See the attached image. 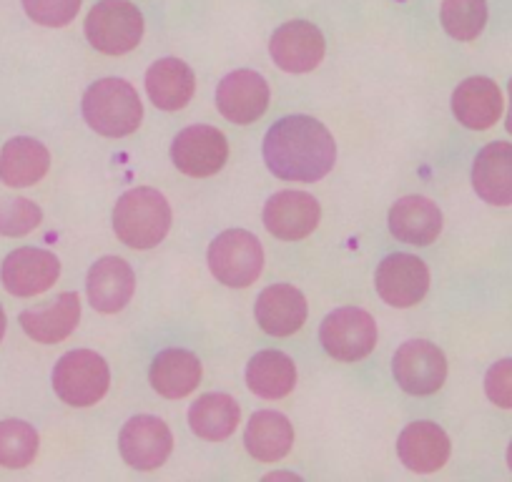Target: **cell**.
<instances>
[{
	"instance_id": "obj_1",
	"label": "cell",
	"mask_w": 512,
	"mask_h": 482,
	"mask_svg": "<svg viewBox=\"0 0 512 482\" xmlns=\"http://www.w3.org/2000/svg\"><path fill=\"white\" fill-rule=\"evenodd\" d=\"M264 161L277 179L314 184L334 169L337 144L317 118L284 116L267 131Z\"/></svg>"
},
{
	"instance_id": "obj_2",
	"label": "cell",
	"mask_w": 512,
	"mask_h": 482,
	"mask_svg": "<svg viewBox=\"0 0 512 482\" xmlns=\"http://www.w3.org/2000/svg\"><path fill=\"white\" fill-rule=\"evenodd\" d=\"M171 229V206L161 191L139 186L116 201L113 231L131 249H154Z\"/></svg>"
},
{
	"instance_id": "obj_3",
	"label": "cell",
	"mask_w": 512,
	"mask_h": 482,
	"mask_svg": "<svg viewBox=\"0 0 512 482\" xmlns=\"http://www.w3.org/2000/svg\"><path fill=\"white\" fill-rule=\"evenodd\" d=\"M83 118L96 134L121 139L139 129L144 121V106L128 81L101 78L83 96Z\"/></svg>"
},
{
	"instance_id": "obj_4",
	"label": "cell",
	"mask_w": 512,
	"mask_h": 482,
	"mask_svg": "<svg viewBox=\"0 0 512 482\" xmlns=\"http://www.w3.org/2000/svg\"><path fill=\"white\" fill-rule=\"evenodd\" d=\"M88 43L106 56L131 53L144 38V16L128 0H101L86 16Z\"/></svg>"
},
{
	"instance_id": "obj_5",
	"label": "cell",
	"mask_w": 512,
	"mask_h": 482,
	"mask_svg": "<svg viewBox=\"0 0 512 482\" xmlns=\"http://www.w3.org/2000/svg\"><path fill=\"white\" fill-rule=\"evenodd\" d=\"M206 259L216 282L234 289L251 287L264 269L262 241L244 229L221 231L209 244Z\"/></svg>"
},
{
	"instance_id": "obj_6",
	"label": "cell",
	"mask_w": 512,
	"mask_h": 482,
	"mask_svg": "<svg viewBox=\"0 0 512 482\" xmlns=\"http://www.w3.org/2000/svg\"><path fill=\"white\" fill-rule=\"evenodd\" d=\"M111 385L106 359L91 349H73L63 354L53 370V390L66 405L91 407L103 400Z\"/></svg>"
},
{
	"instance_id": "obj_7",
	"label": "cell",
	"mask_w": 512,
	"mask_h": 482,
	"mask_svg": "<svg viewBox=\"0 0 512 482\" xmlns=\"http://www.w3.org/2000/svg\"><path fill=\"white\" fill-rule=\"evenodd\" d=\"M319 342L337 362H359L377 344V324L372 314L359 307L334 309L322 322Z\"/></svg>"
},
{
	"instance_id": "obj_8",
	"label": "cell",
	"mask_w": 512,
	"mask_h": 482,
	"mask_svg": "<svg viewBox=\"0 0 512 482\" xmlns=\"http://www.w3.org/2000/svg\"><path fill=\"white\" fill-rule=\"evenodd\" d=\"M395 380L407 395H435L447 380V359L440 347L425 339H412L397 349L392 359Z\"/></svg>"
},
{
	"instance_id": "obj_9",
	"label": "cell",
	"mask_w": 512,
	"mask_h": 482,
	"mask_svg": "<svg viewBox=\"0 0 512 482\" xmlns=\"http://www.w3.org/2000/svg\"><path fill=\"white\" fill-rule=\"evenodd\" d=\"M374 287H377L382 302H387L390 307H415L417 302L425 299L427 289H430V272L420 257L397 252L379 262L377 274H374Z\"/></svg>"
},
{
	"instance_id": "obj_10",
	"label": "cell",
	"mask_w": 512,
	"mask_h": 482,
	"mask_svg": "<svg viewBox=\"0 0 512 482\" xmlns=\"http://www.w3.org/2000/svg\"><path fill=\"white\" fill-rule=\"evenodd\" d=\"M229 159L226 136L214 126H189L171 144V161L176 169L194 179H206L224 169Z\"/></svg>"
},
{
	"instance_id": "obj_11",
	"label": "cell",
	"mask_w": 512,
	"mask_h": 482,
	"mask_svg": "<svg viewBox=\"0 0 512 482\" xmlns=\"http://www.w3.org/2000/svg\"><path fill=\"white\" fill-rule=\"evenodd\" d=\"M121 457L136 470H156L169 460L174 450V435L161 417L136 415L123 425L118 435Z\"/></svg>"
},
{
	"instance_id": "obj_12",
	"label": "cell",
	"mask_w": 512,
	"mask_h": 482,
	"mask_svg": "<svg viewBox=\"0 0 512 482\" xmlns=\"http://www.w3.org/2000/svg\"><path fill=\"white\" fill-rule=\"evenodd\" d=\"M58 277H61V262L56 254L36 247L16 249L0 267L3 287L13 297H38L48 292L58 282Z\"/></svg>"
},
{
	"instance_id": "obj_13",
	"label": "cell",
	"mask_w": 512,
	"mask_h": 482,
	"mask_svg": "<svg viewBox=\"0 0 512 482\" xmlns=\"http://www.w3.org/2000/svg\"><path fill=\"white\" fill-rule=\"evenodd\" d=\"M327 43L322 31L309 21H289L269 41L272 61L287 73H309L322 63Z\"/></svg>"
},
{
	"instance_id": "obj_14",
	"label": "cell",
	"mask_w": 512,
	"mask_h": 482,
	"mask_svg": "<svg viewBox=\"0 0 512 482\" xmlns=\"http://www.w3.org/2000/svg\"><path fill=\"white\" fill-rule=\"evenodd\" d=\"M269 106V86L264 76L256 71L241 68V71L229 73L216 88V108L221 116L231 124H254L256 118H262Z\"/></svg>"
},
{
	"instance_id": "obj_15",
	"label": "cell",
	"mask_w": 512,
	"mask_h": 482,
	"mask_svg": "<svg viewBox=\"0 0 512 482\" xmlns=\"http://www.w3.org/2000/svg\"><path fill=\"white\" fill-rule=\"evenodd\" d=\"M319 219V201L304 191H279L264 206V226L282 241L304 239L317 229Z\"/></svg>"
},
{
	"instance_id": "obj_16",
	"label": "cell",
	"mask_w": 512,
	"mask_h": 482,
	"mask_svg": "<svg viewBox=\"0 0 512 482\" xmlns=\"http://www.w3.org/2000/svg\"><path fill=\"white\" fill-rule=\"evenodd\" d=\"M254 317L272 337H292L307 322V299L292 284H272L256 299Z\"/></svg>"
},
{
	"instance_id": "obj_17",
	"label": "cell",
	"mask_w": 512,
	"mask_h": 482,
	"mask_svg": "<svg viewBox=\"0 0 512 482\" xmlns=\"http://www.w3.org/2000/svg\"><path fill=\"white\" fill-rule=\"evenodd\" d=\"M450 437L435 422H412L402 430L400 440H397V455L405 462L407 470L420 472V475H430L445 467L450 460Z\"/></svg>"
},
{
	"instance_id": "obj_18",
	"label": "cell",
	"mask_w": 512,
	"mask_h": 482,
	"mask_svg": "<svg viewBox=\"0 0 512 482\" xmlns=\"http://www.w3.org/2000/svg\"><path fill=\"white\" fill-rule=\"evenodd\" d=\"M88 299L101 314H116L131 302L136 289L134 269L121 257H103L88 272Z\"/></svg>"
},
{
	"instance_id": "obj_19",
	"label": "cell",
	"mask_w": 512,
	"mask_h": 482,
	"mask_svg": "<svg viewBox=\"0 0 512 482\" xmlns=\"http://www.w3.org/2000/svg\"><path fill=\"white\" fill-rule=\"evenodd\" d=\"M452 113L462 126L472 131H485L495 126L502 116V93L495 81L475 76L462 81L452 93Z\"/></svg>"
},
{
	"instance_id": "obj_20",
	"label": "cell",
	"mask_w": 512,
	"mask_h": 482,
	"mask_svg": "<svg viewBox=\"0 0 512 482\" xmlns=\"http://www.w3.org/2000/svg\"><path fill=\"white\" fill-rule=\"evenodd\" d=\"M472 186L492 206H512V144L495 141L477 154L472 164Z\"/></svg>"
},
{
	"instance_id": "obj_21",
	"label": "cell",
	"mask_w": 512,
	"mask_h": 482,
	"mask_svg": "<svg viewBox=\"0 0 512 482\" xmlns=\"http://www.w3.org/2000/svg\"><path fill=\"white\" fill-rule=\"evenodd\" d=\"M78 319H81V299L73 292H63L43 307L26 309L21 314V327L36 342L58 344L71 337L73 329L78 327Z\"/></svg>"
},
{
	"instance_id": "obj_22",
	"label": "cell",
	"mask_w": 512,
	"mask_h": 482,
	"mask_svg": "<svg viewBox=\"0 0 512 482\" xmlns=\"http://www.w3.org/2000/svg\"><path fill=\"white\" fill-rule=\"evenodd\" d=\"M151 387L166 400L189 397L201 382V362L194 352L181 347L164 349L154 357L149 370Z\"/></svg>"
},
{
	"instance_id": "obj_23",
	"label": "cell",
	"mask_w": 512,
	"mask_h": 482,
	"mask_svg": "<svg viewBox=\"0 0 512 482\" xmlns=\"http://www.w3.org/2000/svg\"><path fill=\"white\" fill-rule=\"evenodd\" d=\"M390 231L397 241L427 247L440 236L442 211L427 196H405L390 209Z\"/></svg>"
},
{
	"instance_id": "obj_24",
	"label": "cell",
	"mask_w": 512,
	"mask_h": 482,
	"mask_svg": "<svg viewBox=\"0 0 512 482\" xmlns=\"http://www.w3.org/2000/svg\"><path fill=\"white\" fill-rule=\"evenodd\" d=\"M146 91L161 111H179L189 106L196 91L194 71L179 58H161L146 71Z\"/></svg>"
},
{
	"instance_id": "obj_25",
	"label": "cell",
	"mask_w": 512,
	"mask_h": 482,
	"mask_svg": "<svg viewBox=\"0 0 512 482\" xmlns=\"http://www.w3.org/2000/svg\"><path fill=\"white\" fill-rule=\"evenodd\" d=\"M246 385L256 397L282 400L297 385V367L289 354L279 349H262L246 365Z\"/></svg>"
},
{
	"instance_id": "obj_26",
	"label": "cell",
	"mask_w": 512,
	"mask_h": 482,
	"mask_svg": "<svg viewBox=\"0 0 512 482\" xmlns=\"http://www.w3.org/2000/svg\"><path fill=\"white\" fill-rule=\"evenodd\" d=\"M246 450L259 462H279L294 445V427L282 412H254L246 425Z\"/></svg>"
},
{
	"instance_id": "obj_27",
	"label": "cell",
	"mask_w": 512,
	"mask_h": 482,
	"mask_svg": "<svg viewBox=\"0 0 512 482\" xmlns=\"http://www.w3.org/2000/svg\"><path fill=\"white\" fill-rule=\"evenodd\" d=\"M51 169V154L46 146L28 136L11 139L0 151V179L8 186H33Z\"/></svg>"
},
{
	"instance_id": "obj_28",
	"label": "cell",
	"mask_w": 512,
	"mask_h": 482,
	"mask_svg": "<svg viewBox=\"0 0 512 482\" xmlns=\"http://www.w3.org/2000/svg\"><path fill=\"white\" fill-rule=\"evenodd\" d=\"M241 420V410L236 400L224 392L201 395L189 410V425L196 437L209 442H221L236 432Z\"/></svg>"
},
{
	"instance_id": "obj_29",
	"label": "cell",
	"mask_w": 512,
	"mask_h": 482,
	"mask_svg": "<svg viewBox=\"0 0 512 482\" xmlns=\"http://www.w3.org/2000/svg\"><path fill=\"white\" fill-rule=\"evenodd\" d=\"M440 21L455 41H475L487 23V0H442Z\"/></svg>"
},
{
	"instance_id": "obj_30",
	"label": "cell",
	"mask_w": 512,
	"mask_h": 482,
	"mask_svg": "<svg viewBox=\"0 0 512 482\" xmlns=\"http://www.w3.org/2000/svg\"><path fill=\"white\" fill-rule=\"evenodd\" d=\"M38 432L23 420L0 422V465L18 470L36 460Z\"/></svg>"
},
{
	"instance_id": "obj_31",
	"label": "cell",
	"mask_w": 512,
	"mask_h": 482,
	"mask_svg": "<svg viewBox=\"0 0 512 482\" xmlns=\"http://www.w3.org/2000/svg\"><path fill=\"white\" fill-rule=\"evenodd\" d=\"M43 221L41 206L31 199H0V236H26Z\"/></svg>"
},
{
	"instance_id": "obj_32",
	"label": "cell",
	"mask_w": 512,
	"mask_h": 482,
	"mask_svg": "<svg viewBox=\"0 0 512 482\" xmlns=\"http://www.w3.org/2000/svg\"><path fill=\"white\" fill-rule=\"evenodd\" d=\"M23 8L38 26L63 28L78 16L81 0H23Z\"/></svg>"
},
{
	"instance_id": "obj_33",
	"label": "cell",
	"mask_w": 512,
	"mask_h": 482,
	"mask_svg": "<svg viewBox=\"0 0 512 482\" xmlns=\"http://www.w3.org/2000/svg\"><path fill=\"white\" fill-rule=\"evenodd\" d=\"M485 395L502 410H512V359H500L487 370Z\"/></svg>"
},
{
	"instance_id": "obj_34",
	"label": "cell",
	"mask_w": 512,
	"mask_h": 482,
	"mask_svg": "<svg viewBox=\"0 0 512 482\" xmlns=\"http://www.w3.org/2000/svg\"><path fill=\"white\" fill-rule=\"evenodd\" d=\"M264 480H299V475H294V472H269Z\"/></svg>"
},
{
	"instance_id": "obj_35",
	"label": "cell",
	"mask_w": 512,
	"mask_h": 482,
	"mask_svg": "<svg viewBox=\"0 0 512 482\" xmlns=\"http://www.w3.org/2000/svg\"><path fill=\"white\" fill-rule=\"evenodd\" d=\"M507 91H510V108H507V121H505V129H507V134H512V81H510V88H507Z\"/></svg>"
},
{
	"instance_id": "obj_36",
	"label": "cell",
	"mask_w": 512,
	"mask_h": 482,
	"mask_svg": "<svg viewBox=\"0 0 512 482\" xmlns=\"http://www.w3.org/2000/svg\"><path fill=\"white\" fill-rule=\"evenodd\" d=\"M3 334H6V312L0 307V342H3Z\"/></svg>"
},
{
	"instance_id": "obj_37",
	"label": "cell",
	"mask_w": 512,
	"mask_h": 482,
	"mask_svg": "<svg viewBox=\"0 0 512 482\" xmlns=\"http://www.w3.org/2000/svg\"><path fill=\"white\" fill-rule=\"evenodd\" d=\"M507 465H510V470H512V442H510V447H507Z\"/></svg>"
}]
</instances>
